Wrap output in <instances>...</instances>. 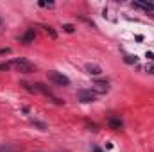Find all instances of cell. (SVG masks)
I'll use <instances>...</instances> for the list:
<instances>
[{
    "instance_id": "3957f363",
    "label": "cell",
    "mask_w": 154,
    "mask_h": 152,
    "mask_svg": "<svg viewBox=\"0 0 154 152\" xmlns=\"http://www.w3.org/2000/svg\"><path fill=\"white\" fill-rule=\"evenodd\" d=\"M77 98H79V102H93V100H97V93L93 90H79L77 91Z\"/></svg>"
},
{
    "instance_id": "4fadbf2b",
    "label": "cell",
    "mask_w": 154,
    "mask_h": 152,
    "mask_svg": "<svg viewBox=\"0 0 154 152\" xmlns=\"http://www.w3.org/2000/svg\"><path fill=\"white\" fill-rule=\"evenodd\" d=\"M0 152H16V150L13 149L11 145H2V147H0Z\"/></svg>"
},
{
    "instance_id": "ac0fdd59",
    "label": "cell",
    "mask_w": 154,
    "mask_h": 152,
    "mask_svg": "<svg viewBox=\"0 0 154 152\" xmlns=\"http://www.w3.org/2000/svg\"><path fill=\"white\" fill-rule=\"evenodd\" d=\"M145 57H147V59H151V61H154V54H152V52H147Z\"/></svg>"
},
{
    "instance_id": "ffe728a7",
    "label": "cell",
    "mask_w": 154,
    "mask_h": 152,
    "mask_svg": "<svg viewBox=\"0 0 154 152\" xmlns=\"http://www.w3.org/2000/svg\"><path fill=\"white\" fill-rule=\"evenodd\" d=\"M0 23H2V22H0Z\"/></svg>"
},
{
    "instance_id": "8992f818",
    "label": "cell",
    "mask_w": 154,
    "mask_h": 152,
    "mask_svg": "<svg viewBox=\"0 0 154 152\" xmlns=\"http://www.w3.org/2000/svg\"><path fill=\"white\" fill-rule=\"evenodd\" d=\"M95 93L99 95V93H108L109 91V86H108V82H100V81H97L95 84H93V88H91Z\"/></svg>"
},
{
    "instance_id": "6da1fadb",
    "label": "cell",
    "mask_w": 154,
    "mask_h": 152,
    "mask_svg": "<svg viewBox=\"0 0 154 152\" xmlns=\"http://www.w3.org/2000/svg\"><path fill=\"white\" fill-rule=\"evenodd\" d=\"M11 66L15 68L16 72H20V74H31V72L36 70L34 64H32L31 61H27V59H23V57L13 59V61H11Z\"/></svg>"
},
{
    "instance_id": "9c48e42d",
    "label": "cell",
    "mask_w": 154,
    "mask_h": 152,
    "mask_svg": "<svg viewBox=\"0 0 154 152\" xmlns=\"http://www.w3.org/2000/svg\"><path fill=\"white\" fill-rule=\"evenodd\" d=\"M32 125H34V127H38L39 131H47V129H49V127H47V123L45 122H39V120H34V118H32Z\"/></svg>"
},
{
    "instance_id": "5bb4252c",
    "label": "cell",
    "mask_w": 154,
    "mask_h": 152,
    "mask_svg": "<svg viewBox=\"0 0 154 152\" xmlns=\"http://www.w3.org/2000/svg\"><path fill=\"white\" fill-rule=\"evenodd\" d=\"M45 31H47V32H49V34H50V38H54V39L57 38V32H56L54 29H52V27H45Z\"/></svg>"
},
{
    "instance_id": "7a4b0ae2",
    "label": "cell",
    "mask_w": 154,
    "mask_h": 152,
    "mask_svg": "<svg viewBox=\"0 0 154 152\" xmlns=\"http://www.w3.org/2000/svg\"><path fill=\"white\" fill-rule=\"evenodd\" d=\"M49 81H52L54 84H57V86H68L70 84V79L66 77V75H63L61 72H49Z\"/></svg>"
},
{
    "instance_id": "2e32d148",
    "label": "cell",
    "mask_w": 154,
    "mask_h": 152,
    "mask_svg": "<svg viewBox=\"0 0 154 152\" xmlns=\"http://www.w3.org/2000/svg\"><path fill=\"white\" fill-rule=\"evenodd\" d=\"M39 5H41V7H54V2H45V0H41Z\"/></svg>"
},
{
    "instance_id": "7c38bea8",
    "label": "cell",
    "mask_w": 154,
    "mask_h": 152,
    "mask_svg": "<svg viewBox=\"0 0 154 152\" xmlns=\"http://www.w3.org/2000/svg\"><path fill=\"white\" fill-rule=\"evenodd\" d=\"M63 31H65V32H68V34H72V32H75V25H72V23H65V25H63Z\"/></svg>"
},
{
    "instance_id": "52a82bcc",
    "label": "cell",
    "mask_w": 154,
    "mask_h": 152,
    "mask_svg": "<svg viewBox=\"0 0 154 152\" xmlns=\"http://www.w3.org/2000/svg\"><path fill=\"white\" fill-rule=\"evenodd\" d=\"M108 127L113 129V131H120L124 127V123H122V120H118V118H109L108 120Z\"/></svg>"
},
{
    "instance_id": "277c9868",
    "label": "cell",
    "mask_w": 154,
    "mask_h": 152,
    "mask_svg": "<svg viewBox=\"0 0 154 152\" xmlns=\"http://www.w3.org/2000/svg\"><path fill=\"white\" fill-rule=\"evenodd\" d=\"M84 70L88 72L90 75H93V77L102 75V68H100L99 64H95V63H86V64H84Z\"/></svg>"
},
{
    "instance_id": "ba28073f",
    "label": "cell",
    "mask_w": 154,
    "mask_h": 152,
    "mask_svg": "<svg viewBox=\"0 0 154 152\" xmlns=\"http://www.w3.org/2000/svg\"><path fill=\"white\" fill-rule=\"evenodd\" d=\"M140 70H143L145 74H152L154 75V63H147L143 66H140Z\"/></svg>"
},
{
    "instance_id": "8fae6325",
    "label": "cell",
    "mask_w": 154,
    "mask_h": 152,
    "mask_svg": "<svg viewBox=\"0 0 154 152\" xmlns=\"http://www.w3.org/2000/svg\"><path fill=\"white\" fill-rule=\"evenodd\" d=\"M23 88L27 90V91H31V93H39L38 88H36V84H27V82H23Z\"/></svg>"
},
{
    "instance_id": "30bf717a",
    "label": "cell",
    "mask_w": 154,
    "mask_h": 152,
    "mask_svg": "<svg viewBox=\"0 0 154 152\" xmlns=\"http://www.w3.org/2000/svg\"><path fill=\"white\" fill-rule=\"evenodd\" d=\"M124 63L125 64H136L138 63V57L136 56H125L124 57Z\"/></svg>"
},
{
    "instance_id": "5b68a950",
    "label": "cell",
    "mask_w": 154,
    "mask_h": 152,
    "mask_svg": "<svg viewBox=\"0 0 154 152\" xmlns=\"http://www.w3.org/2000/svg\"><path fill=\"white\" fill-rule=\"evenodd\" d=\"M34 38H36V31L34 29H27L23 32V36L20 38V41H22L23 45H31L32 41H34Z\"/></svg>"
},
{
    "instance_id": "9a60e30c",
    "label": "cell",
    "mask_w": 154,
    "mask_h": 152,
    "mask_svg": "<svg viewBox=\"0 0 154 152\" xmlns=\"http://www.w3.org/2000/svg\"><path fill=\"white\" fill-rule=\"evenodd\" d=\"M13 66H11V63H0V70H4V72H7V70H11Z\"/></svg>"
},
{
    "instance_id": "e0dca14e",
    "label": "cell",
    "mask_w": 154,
    "mask_h": 152,
    "mask_svg": "<svg viewBox=\"0 0 154 152\" xmlns=\"http://www.w3.org/2000/svg\"><path fill=\"white\" fill-rule=\"evenodd\" d=\"M5 54H11V48H0V56H5Z\"/></svg>"
},
{
    "instance_id": "d6986e66",
    "label": "cell",
    "mask_w": 154,
    "mask_h": 152,
    "mask_svg": "<svg viewBox=\"0 0 154 152\" xmlns=\"http://www.w3.org/2000/svg\"><path fill=\"white\" fill-rule=\"evenodd\" d=\"M93 152H100V150H99V149H97V147H93Z\"/></svg>"
}]
</instances>
